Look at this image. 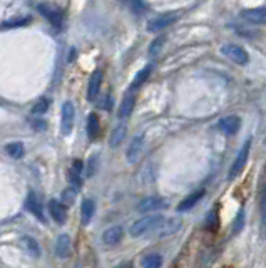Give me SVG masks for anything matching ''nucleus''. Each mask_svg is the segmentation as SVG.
<instances>
[{"label": "nucleus", "instance_id": "obj_19", "mask_svg": "<svg viewBox=\"0 0 266 268\" xmlns=\"http://www.w3.org/2000/svg\"><path fill=\"white\" fill-rule=\"evenodd\" d=\"M259 235L263 240H266V185L259 195Z\"/></svg>", "mask_w": 266, "mask_h": 268}, {"label": "nucleus", "instance_id": "obj_16", "mask_svg": "<svg viewBox=\"0 0 266 268\" xmlns=\"http://www.w3.org/2000/svg\"><path fill=\"white\" fill-rule=\"evenodd\" d=\"M239 126H241V119L238 116H226L223 119H219V122H218V127L226 134L238 132Z\"/></svg>", "mask_w": 266, "mask_h": 268}, {"label": "nucleus", "instance_id": "obj_5", "mask_svg": "<svg viewBox=\"0 0 266 268\" xmlns=\"http://www.w3.org/2000/svg\"><path fill=\"white\" fill-rule=\"evenodd\" d=\"M74 117H75V109L74 104L70 101H65L62 104V111H60V131L64 136H69L74 127Z\"/></svg>", "mask_w": 266, "mask_h": 268}, {"label": "nucleus", "instance_id": "obj_27", "mask_svg": "<svg viewBox=\"0 0 266 268\" xmlns=\"http://www.w3.org/2000/svg\"><path fill=\"white\" fill-rule=\"evenodd\" d=\"M163 266V256L158 253H151L143 260V268H161Z\"/></svg>", "mask_w": 266, "mask_h": 268}, {"label": "nucleus", "instance_id": "obj_1", "mask_svg": "<svg viewBox=\"0 0 266 268\" xmlns=\"http://www.w3.org/2000/svg\"><path fill=\"white\" fill-rule=\"evenodd\" d=\"M164 220H166V218L163 215H159V213H156V215H148L144 218H139V220L134 221L132 226L129 228V235L132 238H139V236L148 235V233H154L161 225H163Z\"/></svg>", "mask_w": 266, "mask_h": 268}, {"label": "nucleus", "instance_id": "obj_4", "mask_svg": "<svg viewBox=\"0 0 266 268\" xmlns=\"http://www.w3.org/2000/svg\"><path fill=\"white\" fill-rule=\"evenodd\" d=\"M221 54L231 59L234 64H239V66H246V64L249 62L248 52L241 46H238V44H224V46L221 47Z\"/></svg>", "mask_w": 266, "mask_h": 268}, {"label": "nucleus", "instance_id": "obj_12", "mask_svg": "<svg viewBox=\"0 0 266 268\" xmlns=\"http://www.w3.org/2000/svg\"><path fill=\"white\" fill-rule=\"evenodd\" d=\"M49 211H50L52 220L55 223H59V225H64L65 220H67V208H65L59 200H52L49 203Z\"/></svg>", "mask_w": 266, "mask_h": 268}, {"label": "nucleus", "instance_id": "obj_31", "mask_svg": "<svg viewBox=\"0 0 266 268\" xmlns=\"http://www.w3.org/2000/svg\"><path fill=\"white\" fill-rule=\"evenodd\" d=\"M130 9H132L136 14H143V12H146L148 6H146L144 2H132V4H130Z\"/></svg>", "mask_w": 266, "mask_h": 268}, {"label": "nucleus", "instance_id": "obj_8", "mask_svg": "<svg viewBox=\"0 0 266 268\" xmlns=\"http://www.w3.org/2000/svg\"><path fill=\"white\" fill-rule=\"evenodd\" d=\"M241 17L249 24H266V7H256V9H244L241 12Z\"/></svg>", "mask_w": 266, "mask_h": 268}, {"label": "nucleus", "instance_id": "obj_28", "mask_svg": "<svg viewBox=\"0 0 266 268\" xmlns=\"http://www.w3.org/2000/svg\"><path fill=\"white\" fill-rule=\"evenodd\" d=\"M29 22H30V17H25V19H17V21H9V22H4V24H2V29H4V31H7V29L24 27V26H27Z\"/></svg>", "mask_w": 266, "mask_h": 268}, {"label": "nucleus", "instance_id": "obj_32", "mask_svg": "<svg viewBox=\"0 0 266 268\" xmlns=\"http://www.w3.org/2000/svg\"><path fill=\"white\" fill-rule=\"evenodd\" d=\"M164 44V37H159V39H156V41L153 42V46H151V49H149V52L151 54H156L158 52V49H161V46Z\"/></svg>", "mask_w": 266, "mask_h": 268}, {"label": "nucleus", "instance_id": "obj_23", "mask_svg": "<svg viewBox=\"0 0 266 268\" xmlns=\"http://www.w3.org/2000/svg\"><path fill=\"white\" fill-rule=\"evenodd\" d=\"M80 213H82V223H84V225H87V223L94 218V213H95L94 200L85 198V200L82 201V205H80Z\"/></svg>", "mask_w": 266, "mask_h": 268}, {"label": "nucleus", "instance_id": "obj_26", "mask_svg": "<svg viewBox=\"0 0 266 268\" xmlns=\"http://www.w3.org/2000/svg\"><path fill=\"white\" fill-rule=\"evenodd\" d=\"M7 153L12 160H20L24 156V145L20 141H14L7 145Z\"/></svg>", "mask_w": 266, "mask_h": 268}, {"label": "nucleus", "instance_id": "obj_9", "mask_svg": "<svg viewBox=\"0 0 266 268\" xmlns=\"http://www.w3.org/2000/svg\"><path fill=\"white\" fill-rule=\"evenodd\" d=\"M25 210L29 213H32V215L40 220L42 223H45V216H44V210H42V205H40L39 198L35 196L34 191H30L27 195V200H25Z\"/></svg>", "mask_w": 266, "mask_h": 268}, {"label": "nucleus", "instance_id": "obj_11", "mask_svg": "<svg viewBox=\"0 0 266 268\" xmlns=\"http://www.w3.org/2000/svg\"><path fill=\"white\" fill-rule=\"evenodd\" d=\"M164 206H166L164 198L148 196V198H144V200H141V203L138 205V210H139L141 213H151V211L161 210V208H164Z\"/></svg>", "mask_w": 266, "mask_h": 268}, {"label": "nucleus", "instance_id": "obj_20", "mask_svg": "<svg viewBox=\"0 0 266 268\" xmlns=\"http://www.w3.org/2000/svg\"><path fill=\"white\" fill-rule=\"evenodd\" d=\"M204 193H206L204 190H199V191H194V193H191V195H188L178 205V211H188V210H191V208H193L196 203H198L201 198L204 196Z\"/></svg>", "mask_w": 266, "mask_h": 268}, {"label": "nucleus", "instance_id": "obj_13", "mask_svg": "<svg viewBox=\"0 0 266 268\" xmlns=\"http://www.w3.org/2000/svg\"><path fill=\"white\" fill-rule=\"evenodd\" d=\"M70 253H72V243H70L69 235L62 233V235L57 238V241H55V255L65 260V258L70 256Z\"/></svg>", "mask_w": 266, "mask_h": 268}, {"label": "nucleus", "instance_id": "obj_30", "mask_svg": "<svg viewBox=\"0 0 266 268\" xmlns=\"http://www.w3.org/2000/svg\"><path fill=\"white\" fill-rule=\"evenodd\" d=\"M243 225H244V211L241 210L239 213H238V216H236V221H234V228H233V233L236 235L238 231H241L243 230Z\"/></svg>", "mask_w": 266, "mask_h": 268}, {"label": "nucleus", "instance_id": "obj_3", "mask_svg": "<svg viewBox=\"0 0 266 268\" xmlns=\"http://www.w3.org/2000/svg\"><path fill=\"white\" fill-rule=\"evenodd\" d=\"M251 143H253V141H251V138H248V140L243 143V146H241V150L238 153V156H236L234 163L231 165V170H229V175H228L229 180H234V178L238 176L241 171H243V168L246 166V163H248V158H249Z\"/></svg>", "mask_w": 266, "mask_h": 268}, {"label": "nucleus", "instance_id": "obj_29", "mask_svg": "<svg viewBox=\"0 0 266 268\" xmlns=\"http://www.w3.org/2000/svg\"><path fill=\"white\" fill-rule=\"evenodd\" d=\"M47 109H49V99L42 97V99H39V101L34 104L32 112L34 114H44L45 111H47Z\"/></svg>", "mask_w": 266, "mask_h": 268}, {"label": "nucleus", "instance_id": "obj_6", "mask_svg": "<svg viewBox=\"0 0 266 268\" xmlns=\"http://www.w3.org/2000/svg\"><path fill=\"white\" fill-rule=\"evenodd\" d=\"M39 12L47 19L50 26H54L55 29H62L64 26V12L57 7H52L49 4H39L37 6Z\"/></svg>", "mask_w": 266, "mask_h": 268}, {"label": "nucleus", "instance_id": "obj_17", "mask_svg": "<svg viewBox=\"0 0 266 268\" xmlns=\"http://www.w3.org/2000/svg\"><path fill=\"white\" fill-rule=\"evenodd\" d=\"M181 228V220L178 218H171V220H164L163 225H161L158 230L154 231V235H159V236H168V235H173Z\"/></svg>", "mask_w": 266, "mask_h": 268}, {"label": "nucleus", "instance_id": "obj_2", "mask_svg": "<svg viewBox=\"0 0 266 268\" xmlns=\"http://www.w3.org/2000/svg\"><path fill=\"white\" fill-rule=\"evenodd\" d=\"M181 14H183V11H173V12L159 14V16H156L154 19H151V21L148 22V31L149 32H159L166 27L173 26L174 22L179 21Z\"/></svg>", "mask_w": 266, "mask_h": 268}, {"label": "nucleus", "instance_id": "obj_25", "mask_svg": "<svg viewBox=\"0 0 266 268\" xmlns=\"http://www.w3.org/2000/svg\"><path fill=\"white\" fill-rule=\"evenodd\" d=\"M151 71H153V66H146V67H143L141 71L136 74V77H134V81H132V86H130V89H138V87H141L143 84L148 81V77H149V74H151Z\"/></svg>", "mask_w": 266, "mask_h": 268}, {"label": "nucleus", "instance_id": "obj_18", "mask_svg": "<svg viewBox=\"0 0 266 268\" xmlns=\"http://www.w3.org/2000/svg\"><path fill=\"white\" fill-rule=\"evenodd\" d=\"M122 226H110L102 233V241L105 245H117L122 240Z\"/></svg>", "mask_w": 266, "mask_h": 268}, {"label": "nucleus", "instance_id": "obj_33", "mask_svg": "<svg viewBox=\"0 0 266 268\" xmlns=\"http://www.w3.org/2000/svg\"><path fill=\"white\" fill-rule=\"evenodd\" d=\"M115 268H129V266H125V265H122V266H115Z\"/></svg>", "mask_w": 266, "mask_h": 268}, {"label": "nucleus", "instance_id": "obj_14", "mask_svg": "<svg viewBox=\"0 0 266 268\" xmlns=\"http://www.w3.org/2000/svg\"><path fill=\"white\" fill-rule=\"evenodd\" d=\"M80 175H82V161L75 160L69 170V183L75 191L80 190V186H82V176Z\"/></svg>", "mask_w": 266, "mask_h": 268}, {"label": "nucleus", "instance_id": "obj_10", "mask_svg": "<svg viewBox=\"0 0 266 268\" xmlns=\"http://www.w3.org/2000/svg\"><path fill=\"white\" fill-rule=\"evenodd\" d=\"M102 79H104V72L100 71V69L92 72V76H90L89 84H87V99L89 101H94V99L97 97L100 86H102Z\"/></svg>", "mask_w": 266, "mask_h": 268}, {"label": "nucleus", "instance_id": "obj_21", "mask_svg": "<svg viewBox=\"0 0 266 268\" xmlns=\"http://www.w3.org/2000/svg\"><path fill=\"white\" fill-rule=\"evenodd\" d=\"M99 132H100V122H99V117L97 114L90 112L87 116V136L90 141L97 140L99 138Z\"/></svg>", "mask_w": 266, "mask_h": 268}, {"label": "nucleus", "instance_id": "obj_7", "mask_svg": "<svg viewBox=\"0 0 266 268\" xmlns=\"http://www.w3.org/2000/svg\"><path fill=\"white\" fill-rule=\"evenodd\" d=\"M144 145H146V136L144 132H138L136 136L132 138V141H130V145L127 148V153H125V158H127V163H138L141 155H143L144 151Z\"/></svg>", "mask_w": 266, "mask_h": 268}, {"label": "nucleus", "instance_id": "obj_24", "mask_svg": "<svg viewBox=\"0 0 266 268\" xmlns=\"http://www.w3.org/2000/svg\"><path fill=\"white\" fill-rule=\"evenodd\" d=\"M125 131H127L125 124H119V126L114 129L112 134H110V140H109L110 148H115V146H119L120 143H122V140L125 138Z\"/></svg>", "mask_w": 266, "mask_h": 268}, {"label": "nucleus", "instance_id": "obj_15", "mask_svg": "<svg viewBox=\"0 0 266 268\" xmlns=\"http://www.w3.org/2000/svg\"><path fill=\"white\" fill-rule=\"evenodd\" d=\"M134 104H136V92L132 91V89H130V91L124 96L122 102H120L117 116H119L120 119H127L130 114H132Z\"/></svg>", "mask_w": 266, "mask_h": 268}, {"label": "nucleus", "instance_id": "obj_22", "mask_svg": "<svg viewBox=\"0 0 266 268\" xmlns=\"http://www.w3.org/2000/svg\"><path fill=\"white\" fill-rule=\"evenodd\" d=\"M20 245L24 246V250L27 251L30 256H34V258L40 256V246L32 236H22L20 238Z\"/></svg>", "mask_w": 266, "mask_h": 268}]
</instances>
